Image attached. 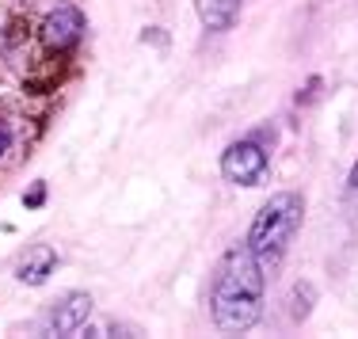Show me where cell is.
<instances>
[{
	"label": "cell",
	"mask_w": 358,
	"mask_h": 339,
	"mask_svg": "<svg viewBox=\"0 0 358 339\" xmlns=\"http://www.w3.org/2000/svg\"><path fill=\"white\" fill-rule=\"evenodd\" d=\"M263 264L259 256L244 244L221 256L217 275H214V290H210V309H214V324L229 336H244L259 324L263 317Z\"/></svg>",
	"instance_id": "obj_1"
},
{
	"label": "cell",
	"mask_w": 358,
	"mask_h": 339,
	"mask_svg": "<svg viewBox=\"0 0 358 339\" xmlns=\"http://www.w3.org/2000/svg\"><path fill=\"white\" fill-rule=\"evenodd\" d=\"M54 267H57V252L50 248V244H38V248L27 252V259L20 264L15 278H20V282H27V286H42L50 275H54Z\"/></svg>",
	"instance_id": "obj_7"
},
{
	"label": "cell",
	"mask_w": 358,
	"mask_h": 339,
	"mask_svg": "<svg viewBox=\"0 0 358 339\" xmlns=\"http://www.w3.org/2000/svg\"><path fill=\"white\" fill-rule=\"evenodd\" d=\"M305 217V199L297 191H278L259 206L248 229V248L259 256V264H278L286 256L289 240L297 236Z\"/></svg>",
	"instance_id": "obj_2"
},
{
	"label": "cell",
	"mask_w": 358,
	"mask_h": 339,
	"mask_svg": "<svg viewBox=\"0 0 358 339\" xmlns=\"http://www.w3.org/2000/svg\"><path fill=\"white\" fill-rule=\"evenodd\" d=\"M8 141H12V138H8V130H4V126H0V157H4V152H8Z\"/></svg>",
	"instance_id": "obj_8"
},
{
	"label": "cell",
	"mask_w": 358,
	"mask_h": 339,
	"mask_svg": "<svg viewBox=\"0 0 358 339\" xmlns=\"http://www.w3.org/2000/svg\"><path fill=\"white\" fill-rule=\"evenodd\" d=\"M241 4L244 0H194V12H199L202 27L221 35V31H233L241 20Z\"/></svg>",
	"instance_id": "obj_6"
},
{
	"label": "cell",
	"mask_w": 358,
	"mask_h": 339,
	"mask_svg": "<svg viewBox=\"0 0 358 339\" xmlns=\"http://www.w3.org/2000/svg\"><path fill=\"white\" fill-rule=\"evenodd\" d=\"M80 35H84V12H80V8H73V4L54 8V12L42 20V38H46V46H54V50L76 46Z\"/></svg>",
	"instance_id": "obj_5"
},
{
	"label": "cell",
	"mask_w": 358,
	"mask_h": 339,
	"mask_svg": "<svg viewBox=\"0 0 358 339\" xmlns=\"http://www.w3.org/2000/svg\"><path fill=\"white\" fill-rule=\"evenodd\" d=\"M88 317H92V298L80 294V290H69V294H62L57 301H50L46 328L54 336H73V332H80V328L88 324Z\"/></svg>",
	"instance_id": "obj_4"
},
{
	"label": "cell",
	"mask_w": 358,
	"mask_h": 339,
	"mask_svg": "<svg viewBox=\"0 0 358 339\" xmlns=\"http://www.w3.org/2000/svg\"><path fill=\"white\" fill-rule=\"evenodd\" d=\"M267 164H271L267 149L252 138L233 141V145L221 152V175H225L229 183H236V187H255V183L267 175Z\"/></svg>",
	"instance_id": "obj_3"
}]
</instances>
